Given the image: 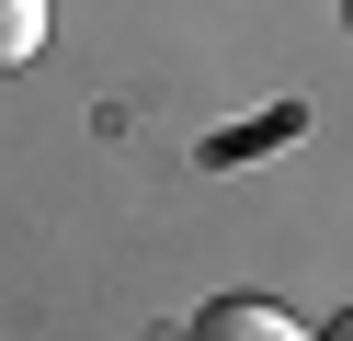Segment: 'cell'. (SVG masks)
<instances>
[{"mask_svg":"<svg viewBox=\"0 0 353 341\" xmlns=\"http://www.w3.org/2000/svg\"><path fill=\"white\" fill-rule=\"evenodd\" d=\"M46 57V0H0V68H34Z\"/></svg>","mask_w":353,"mask_h":341,"instance_id":"obj_2","label":"cell"},{"mask_svg":"<svg viewBox=\"0 0 353 341\" xmlns=\"http://www.w3.org/2000/svg\"><path fill=\"white\" fill-rule=\"evenodd\" d=\"M342 23H353V0H342Z\"/></svg>","mask_w":353,"mask_h":341,"instance_id":"obj_4","label":"cell"},{"mask_svg":"<svg viewBox=\"0 0 353 341\" xmlns=\"http://www.w3.org/2000/svg\"><path fill=\"white\" fill-rule=\"evenodd\" d=\"M319 341H353V307H342V318H330V330H319Z\"/></svg>","mask_w":353,"mask_h":341,"instance_id":"obj_3","label":"cell"},{"mask_svg":"<svg viewBox=\"0 0 353 341\" xmlns=\"http://www.w3.org/2000/svg\"><path fill=\"white\" fill-rule=\"evenodd\" d=\"M183 341H319L307 318H285L274 296H216V307L183 318Z\"/></svg>","mask_w":353,"mask_h":341,"instance_id":"obj_1","label":"cell"}]
</instances>
